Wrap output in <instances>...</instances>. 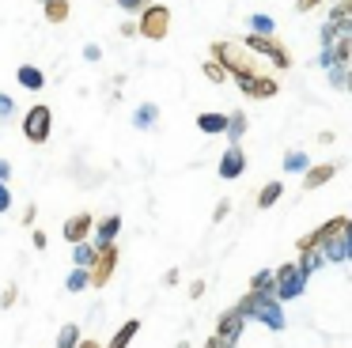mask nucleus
<instances>
[{
	"label": "nucleus",
	"mask_w": 352,
	"mask_h": 348,
	"mask_svg": "<svg viewBox=\"0 0 352 348\" xmlns=\"http://www.w3.org/2000/svg\"><path fill=\"white\" fill-rule=\"evenodd\" d=\"M80 348H102L99 340H80Z\"/></svg>",
	"instance_id": "2f4dec72"
},
{
	"label": "nucleus",
	"mask_w": 352,
	"mask_h": 348,
	"mask_svg": "<svg viewBox=\"0 0 352 348\" xmlns=\"http://www.w3.org/2000/svg\"><path fill=\"white\" fill-rule=\"evenodd\" d=\"M137 333H140V322H137V318H129V322H125L122 329L114 333V340H110L107 348H129V340L137 337Z\"/></svg>",
	"instance_id": "dca6fc26"
},
{
	"label": "nucleus",
	"mask_w": 352,
	"mask_h": 348,
	"mask_svg": "<svg viewBox=\"0 0 352 348\" xmlns=\"http://www.w3.org/2000/svg\"><path fill=\"white\" fill-rule=\"evenodd\" d=\"M80 340H84V337H80V325H61V333H57V348H80Z\"/></svg>",
	"instance_id": "6ab92c4d"
},
{
	"label": "nucleus",
	"mask_w": 352,
	"mask_h": 348,
	"mask_svg": "<svg viewBox=\"0 0 352 348\" xmlns=\"http://www.w3.org/2000/svg\"><path fill=\"white\" fill-rule=\"evenodd\" d=\"M50 129H54V110H50L46 102L31 106V110L23 113V136L31 144H46L50 140Z\"/></svg>",
	"instance_id": "7ed1b4c3"
},
{
	"label": "nucleus",
	"mask_w": 352,
	"mask_h": 348,
	"mask_svg": "<svg viewBox=\"0 0 352 348\" xmlns=\"http://www.w3.org/2000/svg\"><path fill=\"white\" fill-rule=\"evenodd\" d=\"M344 231H352V219H344V216H337V219H329L322 231H314V235H307L303 242H299V250H314V246H326V242H333V239H341Z\"/></svg>",
	"instance_id": "39448f33"
},
{
	"label": "nucleus",
	"mask_w": 352,
	"mask_h": 348,
	"mask_svg": "<svg viewBox=\"0 0 352 348\" xmlns=\"http://www.w3.org/2000/svg\"><path fill=\"white\" fill-rule=\"evenodd\" d=\"M122 231V216H107V219H99V224H95V242H114V235Z\"/></svg>",
	"instance_id": "9b49d317"
},
{
	"label": "nucleus",
	"mask_w": 352,
	"mask_h": 348,
	"mask_svg": "<svg viewBox=\"0 0 352 348\" xmlns=\"http://www.w3.org/2000/svg\"><path fill=\"white\" fill-rule=\"evenodd\" d=\"M148 4H152V0H118V8H122V12H137V15L144 12Z\"/></svg>",
	"instance_id": "5701e85b"
},
{
	"label": "nucleus",
	"mask_w": 352,
	"mask_h": 348,
	"mask_svg": "<svg viewBox=\"0 0 352 348\" xmlns=\"http://www.w3.org/2000/svg\"><path fill=\"white\" fill-rule=\"evenodd\" d=\"M212 57L220 61V65L228 68L231 76H239V83H246V80H254V76H261L258 65L246 57V50H239V45H231V42H212Z\"/></svg>",
	"instance_id": "f257e3e1"
},
{
	"label": "nucleus",
	"mask_w": 352,
	"mask_h": 348,
	"mask_svg": "<svg viewBox=\"0 0 352 348\" xmlns=\"http://www.w3.org/2000/svg\"><path fill=\"white\" fill-rule=\"evenodd\" d=\"M333 174H337V166H333V163H322V166H314V171H307L303 186H307V189H314V186H322V182H329Z\"/></svg>",
	"instance_id": "f3484780"
},
{
	"label": "nucleus",
	"mask_w": 352,
	"mask_h": 348,
	"mask_svg": "<svg viewBox=\"0 0 352 348\" xmlns=\"http://www.w3.org/2000/svg\"><path fill=\"white\" fill-rule=\"evenodd\" d=\"M170 30V8L167 4H148L137 19V34L148 38V42H163Z\"/></svg>",
	"instance_id": "f03ea898"
},
{
	"label": "nucleus",
	"mask_w": 352,
	"mask_h": 348,
	"mask_svg": "<svg viewBox=\"0 0 352 348\" xmlns=\"http://www.w3.org/2000/svg\"><path fill=\"white\" fill-rule=\"evenodd\" d=\"M220 174H223V178H239V174H243V151L231 148L228 155L220 159Z\"/></svg>",
	"instance_id": "4468645a"
},
{
	"label": "nucleus",
	"mask_w": 352,
	"mask_h": 348,
	"mask_svg": "<svg viewBox=\"0 0 352 348\" xmlns=\"http://www.w3.org/2000/svg\"><path fill=\"white\" fill-rule=\"evenodd\" d=\"M84 57H87V61H99V57H102V50H99V45H87Z\"/></svg>",
	"instance_id": "c85d7f7f"
},
{
	"label": "nucleus",
	"mask_w": 352,
	"mask_h": 348,
	"mask_svg": "<svg viewBox=\"0 0 352 348\" xmlns=\"http://www.w3.org/2000/svg\"><path fill=\"white\" fill-rule=\"evenodd\" d=\"M69 12H72L69 0H46V4H42V15H46V23H65V19H69Z\"/></svg>",
	"instance_id": "f8f14e48"
},
{
	"label": "nucleus",
	"mask_w": 352,
	"mask_h": 348,
	"mask_svg": "<svg viewBox=\"0 0 352 348\" xmlns=\"http://www.w3.org/2000/svg\"><path fill=\"white\" fill-rule=\"evenodd\" d=\"M246 50H254V53H269L276 68H288V65H292V57H288V53H284L280 45H276L273 38H269V34H261V30H254V34L246 38Z\"/></svg>",
	"instance_id": "423d86ee"
},
{
	"label": "nucleus",
	"mask_w": 352,
	"mask_h": 348,
	"mask_svg": "<svg viewBox=\"0 0 352 348\" xmlns=\"http://www.w3.org/2000/svg\"><path fill=\"white\" fill-rule=\"evenodd\" d=\"M95 257H99V246H95V242H76V250H72V261H76L80 269H91Z\"/></svg>",
	"instance_id": "ddd939ff"
},
{
	"label": "nucleus",
	"mask_w": 352,
	"mask_h": 348,
	"mask_svg": "<svg viewBox=\"0 0 352 348\" xmlns=\"http://www.w3.org/2000/svg\"><path fill=\"white\" fill-rule=\"evenodd\" d=\"M178 348H190V345H178Z\"/></svg>",
	"instance_id": "473e14b6"
},
{
	"label": "nucleus",
	"mask_w": 352,
	"mask_h": 348,
	"mask_svg": "<svg viewBox=\"0 0 352 348\" xmlns=\"http://www.w3.org/2000/svg\"><path fill=\"white\" fill-rule=\"evenodd\" d=\"M16 80L23 83L27 91H42V87H46V72H42V68H34V65H19L16 68Z\"/></svg>",
	"instance_id": "6e6552de"
},
{
	"label": "nucleus",
	"mask_w": 352,
	"mask_h": 348,
	"mask_svg": "<svg viewBox=\"0 0 352 348\" xmlns=\"http://www.w3.org/2000/svg\"><path fill=\"white\" fill-rule=\"evenodd\" d=\"M299 276H303V269H280V272H276L280 295H296L299 292Z\"/></svg>",
	"instance_id": "2eb2a0df"
},
{
	"label": "nucleus",
	"mask_w": 352,
	"mask_h": 348,
	"mask_svg": "<svg viewBox=\"0 0 352 348\" xmlns=\"http://www.w3.org/2000/svg\"><path fill=\"white\" fill-rule=\"evenodd\" d=\"M197 125H201V133H223V129H228V118H220V113H201Z\"/></svg>",
	"instance_id": "aec40b11"
},
{
	"label": "nucleus",
	"mask_w": 352,
	"mask_h": 348,
	"mask_svg": "<svg viewBox=\"0 0 352 348\" xmlns=\"http://www.w3.org/2000/svg\"><path fill=\"white\" fill-rule=\"evenodd\" d=\"M34 219H38V208H34V204H27V208H23V224L34 227Z\"/></svg>",
	"instance_id": "a878e982"
},
{
	"label": "nucleus",
	"mask_w": 352,
	"mask_h": 348,
	"mask_svg": "<svg viewBox=\"0 0 352 348\" xmlns=\"http://www.w3.org/2000/svg\"><path fill=\"white\" fill-rule=\"evenodd\" d=\"M205 348H231V340H223V337H220V333H216V337H212V340H208V345H205Z\"/></svg>",
	"instance_id": "cd10ccee"
},
{
	"label": "nucleus",
	"mask_w": 352,
	"mask_h": 348,
	"mask_svg": "<svg viewBox=\"0 0 352 348\" xmlns=\"http://www.w3.org/2000/svg\"><path fill=\"white\" fill-rule=\"evenodd\" d=\"M239 329H243V310L235 307V310H228V314L220 318V329H216V333H220L223 340H235Z\"/></svg>",
	"instance_id": "9d476101"
},
{
	"label": "nucleus",
	"mask_w": 352,
	"mask_h": 348,
	"mask_svg": "<svg viewBox=\"0 0 352 348\" xmlns=\"http://www.w3.org/2000/svg\"><path fill=\"white\" fill-rule=\"evenodd\" d=\"M12 106H16V102H12L8 95H0V118H8V113H12Z\"/></svg>",
	"instance_id": "bb28decb"
},
{
	"label": "nucleus",
	"mask_w": 352,
	"mask_h": 348,
	"mask_svg": "<svg viewBox=\"0 0 352 348\" xmlns=\"http://www.w3.org/2000/svg\"><path fill=\"white\" fill-rule=\"evenodd\" d=\"M91 227H95L91 212H76V216L65 219V239H69L72 246H76V242H87L91 239Z\"/></svg>",
	"instance_id": "0eeeda50"
},
{
	"label": "nucleus",
	"mask_w": 352,
	"mask_h": 348,
	"mask_svg": "<svg viewBox=\"0 0 352 348\" xmlns=\"http://www.w3.org/2000/svg\"><path fill=\"white\" fill-rule=\"evenodd\" d=\"M243 91L254 95V98H273L276 95V80H269V76H254V80L243 83Z\"/></svg>",
	"instance_id": "1a4fd4ad"
},
{
	"label": "nucleus",
	"mask_w": 352,
	"mask_h": 348,
	"mask_svg": "<svg viewBox=\"0 0 352 348\" xmlns=\"http://www.w3.org/2000/svg\"><path fill=\"white\" fill-rule=\"evenodd\" d=\"M205 76H208V80H212V83H223V80H228L231 72H228V68H223L220 61L212 57V61H208V65H205Z\"/></svg>",
	"instance_id": "4be33fe9"
},
{
	"label": "nucleus",
	"mask_w": 352,
	"mask_h": 348,
	"mask_svg": "<svg viewBox=\"0 0 352 348\" xmlns=\"http://www.w3.org/2000/svg\"><path fill=\"white\" fill-rule=\"evenodd\" d=\"M12 208V189H8V182H0V212H8Z\"/></svg>",
	"instance_id": "b1692460"
},
{
	"label": "nucleus",
	"mask_w": 352,
	"mask_h": 348,
	"mask_svg": "<svg viewBox=\"0 0 352 348\" xmlns=\"http://www.w3.org/2000/svg\"><path fill=\"white\" fill-rule=\"evenodd\" d=\"M276 197H280V182H269V186L261 189V197H258V208H269V204H276Z\"/></svg>",
	"instance_id": "412c9836"
},
{
	"label": "nucleus",
	"mask_w": 352,
	"mask_h": 348,
	"mask_svg": "<svg viewBox=\"0 0 352 348\" xmlns=\"http://www.w3.org/2000/svg\"><path fill=\"white\" fill-rule=\"evenodd\" d=\"M65 287H69V292H84V287H91V269H72L69 272V280H65Z\"/></svg>",
	"instance_id": "a211bd4d"
},
{
	"label": "nucleus",
	"mask_w": 352,
	"mask_h": 348,
	"mask_svg": "<svg viewBox=\"0 0 352 348\" xmlns=\"http://www.w3.org/2000/svg\"><path fill=\"white\" fill-rule=\"evenodd\" d=\"M155 121V106H144V110L137 113V125H152Z\"/></svg>",
	"instance_id": "393cba45"
},
{
	"label": "nucleus",
	"mask_w": 352,
	"mask_h": 348,
	"mask_svg": "<svg viewBox=\"0 0 352 348\" xmlns=\"http://www.w3.org/2000/svg\"><path fill=\"white\" fill-rule=\"evenodd\" d=\"M8 178H12V166L4 163V159H0V182H8Z\"/></svg>",
	"instance_id": "c756f323"
},
{
	"label": "nucleus",
	"mask_w": 352,
	"mask_h": 348,
	"mask_svg": "<svg viewBox=\"0 0 352 348\" xmlns=\"http://www.w3.org/2000/svg\"><path fill=\"white\" fill-rule=\"evenodd\" d=\"M314 4H318V0H296V8H299V12H311Z\"/></svg>",
	"instance_id": "7c9ffc66"
},
{
	"label": "nucleus",
	"mask_w": 352,
	"mask_h": 348,
	"mask_svg": "<svg viewBox=\"0 0 352 348\" xmlns=\"http://www.w3.org/2000/svg\"><path fill=\"white\" fill-rule=\"evenodd\" d=\"M99 246V242H95ZM118 246L114 242H102L99 246V257H95V265H91V287H107L110 284V276H114V269H118Z\"/></svg>",
	"instance_id": "20e7f679"
}]
</instances>
